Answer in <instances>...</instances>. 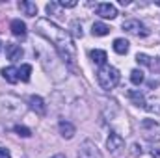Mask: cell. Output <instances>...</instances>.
Here are the masks:
<instances>
[{
  "label": "cell",
  "instance_id": "8",
  "mask_svg": "<svg viewBox=\"0 0 160 158\" xmlns=\"http://www.w3.org/2000/svg\"><path fill=\"white\" fill-rule=\"evenodd\" d=\"M95 11L99 17L102 19H116L118 17V7L110 2H102V4H97L95 6Z\"/></svg>",
  "mask_w": 160,
  "mask_h": 158
},
{
  "label": "cell",
  "instance_id": "27",
  "mask_svg": "<svg viewBox=\"0 0 160 158\" xmlns=\"http://www.w3.org/2000/svg\"><path fill=\"white\" fill-rule=\"evenodd\" d=\"M0 158H11L9 149H6V147H0Z\"/></svg>",
  "mask_w": 160,
  "mask_h": 158
},
{
  "label": "cell",
  "instance_id": "20",
  "mask_svg": "<svg viewBox=\"0 0 160 158\" xmlns=\"http://www.w3.org/2000/svg\"><path fill=\"white\" fill-rule=\"evenodd\" d=\"M30 75H32V65H28V63L21 65V69H19V80L28 82L30 80Z\"/></svg>",
  "mask_w": 160,
  "mask_h": 158
},
{
  "label": "cell",
  "instance_id": "1",
  "mask_svg": "<svg viewBox=\"0 0 160 158\" xmlns=\"http://www.w3.org/2000/svg\"><path fill=\"white\" fill-rule=\"evenodd\" d=\"M36 32L41 37H45L47 41L52 43V47L56 48V52L60 54V58L67 65L75 67V63H77V47H75V41H73L71 34L67 30H63L60 24H56L50 19H38Z\"/></svg>",
  "mask_w": 160,
  "mask_h": 158
},
{
  "label": "cell",
  "instance_id": "31",
  "mask_svg": "<svg viewBox=\"0 0 160 158\" xmlns=\"http://www.w3.org/2000/svg\"><path fill=\"white\" fill-rule=\"evenodd\" d=\"M0 47H2V45H0Z\"/></svg>",
  "mask_w": 160,
  "mask_h": 158
},
{
  "label": "cell",
  "instance_id": "25",
  "mask_svg": "<svg viewBox=\"0 0 160 158\" xmlns=\"http://www.w3.org/2000/svg\"><path fill=\"white\" fill-rule=\"evenodd\" d=\"M130 149H132V151H130L132 156H140V155H142V145H140V143H132Z\"/></svg>",
  "mask_w": 160,
  "mask_h": 158
},
{
  "label": "cell",
  "instance_id": "26",
  "mask_svg": "<svg viewBox=\"0 0 160 158\" xmlns=\"http://www.w3.org/2000/svg\"><path fill=\"white\" fill-rule=\"evenodd\" d=\"M62 7H75L77 6V0H69V2H65V0H62V2H58Z\"/></svg>",
  "mask_w": 160,
  "mask_h": 158
},
{
  "label": "cell",
  "instance_id": "10",
  "mask_svg": "<svg viewBox=\"0 0 160 158\" xmlns=\"http://www.w3.org/2000/svg\"><path fill=\"white\" fill-rule=\"evenodd\" d=\"M28 106H30V110H34L38 116H45V114H47V104H45V101L41 99L39 95H30V97H28Z\"/></svg>",
  "mask_w": 160,
  "mask_h": 158
},
{
  "label": "cell",
  "instance_id": "15",
  "mask_svg": "<svg viewBox=\"0 0 160 158\" xmlns=\"http://www.w3.org/2000/svg\"><path fill=\"white\" fill-rule=\"evenodd\" d=\"M19 9H21L24 15H28V17H36V15H38V6H36L34 2H28V0L19 2Z\"/></svg>",
  "mask_w": 160,
  "mask_h": 158
},
{
  "label": "cell",
  "instance_id": "6",
  "mask_svg": "<svg viewBox=\"0 0 160 158\" xmlns=\"http://www.w3.org/2000/svg\"><path fill=\"white\" fill-rule=\"evenodd\" d=\"M106 147H108L110 155L118 156V155H121V153L125 151V140L121 138L118 132H112V134L108 136V140H106Z\"/></svg>",
  "mask_w": 160,
  "mask_h": 158
},
{
  "label": "cell",
  "instance_id": "17",
  "mask_svg": "<svg viewBox=\"0 0 160 158\" xmlns=\"http://www.w3.org/2000/svg\"><path fill=\"white\" fill-rule=\"evenodd\" d=\"M127 95H128V99H130L136 106H140V108H143V106H145V97H143V93H140L138 89H130Z\"/></svg>",
  "mask_w": 160,
  "mask_h": 158
},
{
  "label": "cell",
  "instance_id": "4",
  "mask_svg": "<svg viewBox=\"0 0 160 158\" xmlns=\"http://www.w3.org/2000/svg\"><path fill=\"white\" fill-rule=\"evenodd\" d=\"M140 128H142V134L147 141H158L160 140V125L158 121L155 119H143L140 123Z\"/></svg>",
  "mask_w": 160,
  "mask_h": 158
},
{
  "label": "cell",
  "instance_id": "11",
  "mask_svg": "<svg viewBox=\"0 0 160 158\" xmlns=\"http://www.w3.org/2000/svg\"><path fill=\"white\" fill-rule=\"evenodd\" d=\"M58 130H60L62 138H65V140H71V138L77 134V126H75L73 123L65 121V119H62V121L58 123Z\"/></svg>",
  "mask_w": 160,
  "mask_h": 158
},
{
  "label": "cell",
  "instance_id": "5",
  "mask_svg": "<svg viewBox=\"0 0 160 158\" xmlns=\"http://www.w3.org/2000/svg\"><path fill=\"white\" fill-rule=\"evenodd\" d=\"M123 30L127 34H130V36H136V37H147L149 36V28L143 22H140L138 19H127V21H123Z\"/></svg>",
  "mask_w": 160,
  "mask_h": 158
},
{
  "label": "cell",
  "instance_id": "18",
  "mask_svg": "<svg viewBox=\"0 0 160 158\" xmlns=\"http://www.w3.org/2000/svg\"><path fill=\"white\" fill-rule=\"evenodd\" d=\"M128 45H130V43H128L127 39L118 37V39H114V45H112V47H114V52H118V54L123 56V54H127V52H128Z\"/></svg>",
  "mask_w": 160,
  "mask_h": 158
},
{
  "label": "cell",
  "instance_id": "30",
  "mask_svg": "<svg viewBox=\"0 0 160 158\" xmlns=\"http://www.w3.org/2000/svg\"><path fill=\"white\" fill-rule=\"evenodd\" d=\"M155 4H157V6H160V0H158V2H155Z\"/></svg>",
  "mask_w": 160,
  "mask_h": 158
},
{
  "label": "cell",
  "instance_id": "22",
  "mask_svg": "<svg viewBox=\"0 0 160 158\" xmlns=\"http://www.w3.org/2000/svg\"><path fill=\"white\" fill-rule=\"evenodd\" d=\"M71 34H73L75 37H82V36H84V32H82V24H80V21H73V22H71Z\"/></svg>",
  "mask_w": 160,
  "mask_h": 158
},
{
  "label": "cell",
  "instance_id": "3",
  "mask_svg": "<svg viewBox=\"0 0 160 158\" xmlns=\"http://www.w3.org/2000/svg\"><path fill=\"white\" fill-rule=\"evenodd\" d=\"M121 80L119 71L112 65H102L99 71H97V82L99 86L104 89V91H112Z\"/></svg>",
  "mask_w": 160,
  "mask_h": 158
},
{
  "label": "cell",
  "instance_id": "12",
  "mask_svg": "<svg viewBox=\"0 0 160 158\" xmlns=\"http://www.w3.org/2000/svg\"><path fill=\"white\" fill-rule=\"evenodd\" d=\"M9 30L15 37H24L26 36V24L21 21V19H13L11 24H9Z\"/></svg>",
  "mask_w": 160,
  "mask_h": 158
},
{
  "label": "cell",
  "instance_id": "9",
  "mask_svg": "<svg viewBox=\"0 0 160 158\" xmlns=\"http://www.w3.org/2000/svg\"><path fill=\"white\" fill-rule=\"evenodd\" d=\"M6 56H8L9 62H19L24 56V50L17 43H6Z\"/></svg>",
  "mask_w": 160,
  "mask_h": 158
},
{
  "label": "cell",
  "instance_id": "2",
  "mask_svg": "<svg viewBox=\"0 0 160 158\" xmlns=\"http://www.w3.org/2000/svg\"><path fill=\"white\" fill-rule=\"evenodd\" d=\"M26 114L24 102L15 95H0V116L4 119H21Z\"/></svg>",
  "mask_w": 160,
  "mask_h": 158
},
{
  "label": "cell",
  "instance_id": "28",
  "mask_svg": "<svg viewBox=\"0 0 160 158\" xmlns=\"http://www.w3.org/2000/svg\"><path fill=\"white\" fill-rule=\"evenodd\" d=\"M151 156L153 158H160V147H153V149H151Z\"/></svg>",
  "mask_w": 160,
  "mask_h": 158
},
{
  "label": "cell",
  "instance_id": "7",
  "mask_svg": "<svg viewBox=\"0 0 160 158\" xmlns=\"http://www.w3.org/2000/svg\"><path fill=\"white\" fill-rule=\"evenodd\" d=\"M78 158H102V156H101L99 147L91 140H86L78 147Z\"/></svg>",
  "mask_w": 160,
  "mask_h": 158
},
{
  "label": "cell",
  "instance_id": "24",
  "mask_svg": "<svg viewBox=\"0 0 160 158\" xmlns=\"http://www.w3.org/2000/svg\"><path fill=\"white\" fill-rule=\"evenodd\" d=\"M15 132H17L19 136H24V138L32 136V130H30L28 126H22V125H17V126H15Z\"/></svg>",
  "mask_w": 160,
  "mask_h": 158
},
{
  "label": "cell",
  "instance_id": "21",
  "mask_svg": "<svg viewBox=\"0 0 160 158\" xmlns=\"http://www.w3.org/2000/svg\"><path fill=\"white\" fill-rule=\"evenodd\" d=\"M145 110H149V112H155V114H160V99H153V101H145V106H143Z\"/></svg>",
  "mask_w": 160,
  "mask_h": 158
},
{
  "label": "cell",
  "instance_id": "29",
  "mask_svg": "<svg viewBox=\"0 0 160 158\" xmlns=\"http://www.w3.org/2000/svg\"><path fill=\"white\" fill-rule=\"evenodd\" d=\"M50 158H67L65 155H54V156H50Z\"/></svg>",
  "mask_w": 160,
  "mask_h": 158
},
{
  "label": "cell",
  "instance_id": "19",
  "mask_svg": "<svg viewBox=\"0 0 160 158\" xmlns=\"http://www.w3.org/2000/svg\"><path fill=\"white\" fill-rule=\"evenodd\" d=\"M143 80H145V77H143V71H140V69H132V71H130V82H132L134 86L143 84Z\"/></svg>",
  "mask_w": 160,
  "mask_h": 158
},
{
  "label": "cell",
  "instance_id": "14",
  "mask_svg": "<svg viewBox=\"0 0 160 158\" xmlns=\"http://www.w3.org/2000/svg\"><path fill=\"white\" fill-rule=\"evenodd\" d=\"M2 77L8 84H17L19 82V69L17 67H4L2 69Z\"/></svg>",
  "mask_w": 160,
  "mask_h": 158
},
{
  "label": "cell",
  "instance_id": "13",
  "mask_svg": "<svg viewBox=\"0 0 160 158\" xmlns=\"http://www.w3.org/2000/svg\"><path fill=\"white\" fill-rule=\"evenodd\" d=\"M89 58H91V62L95 63V65H106V60H108V56H106V52L104 50H101V48H93V50H89Z\"/></svg>",
  "mask_w": 160,
  "mask_h": 158
},
{
  "label": "cell",
  "instance_id": "16",
  "mask_svg": "<svg viewBox=\"0 0 160 158\" xmlns=\"http://www.w3.org/2000/svg\"><path fill=\"white\" fill-rule=\"evenodd\" d=\"M91 34L97 36V37H104V36L110 34V26L104 24V22H93V26H91Z\"/></svg>",
  "mask_w": 160,
  "mask_h": 158
},
{
  "label": "cell",
  "instance_id": "23",
  "mask_svg": "<svg viewBox=\"0 0 160 158\" xmlns=\"http://www.w3.org/2000/svg\"><path fill=\"white\" fill-rule=\"evenodd\" d=\"M151 60H153V58H149V56H145V54H138V56H136V62L142 63V65H149V67H153L155 62H151Z\"/></svg>",
  "mask_w": 160,
  "mask_h": 158
}]
</instances>
